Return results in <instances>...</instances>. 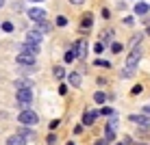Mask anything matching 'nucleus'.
<instances>
[{
    "label": "nucleus",
    "instance_id": "nucleus-15",
    "mask_svg": "<svg viewBox=\"0 0 150 145\" xmlns=\"http://www.w3.org/2000/svg\"><path fill=\"white\" fill-rule=\"evenodd\" d=\"M148 9H150V7H148L146 2H137V4H135V13H137V15H146Z\"/></svg>",
    "mask_w": 150,
    "mask_h": 145
},
{
    "label": "nucleus",
    "instance_id": "nucleus-14",
    "mask_svg": "<svg viewBox=\"0 0 150 145\" xmlns=\"http://www.w3.org/2000/svg\"><path fill=\"white\" fill-rule=\"evenodd\" d=\"M96 121V113H85L83 115V126H94Z\"/></svg>",
    "mask_w": 150,
    "mask_h": 145
},
{
    "label": "nucleus",
    "instance_id": "nucleus-31",
    "mask_svg": "<svg viewBox=\"0 0 150 145\" xmlns=\"http://www.w3.org/2000/svg\"><path fill=\"white\" fill-rule=\"evenodd\" d=\"M70 2H72V4H83L85 0H70Z\"/></svg>",
    "mask_w": 150,
    "mask_h": 145
},
{
    "label": "nucleus",
    "instance_id": "nucleus-24",
    "mask_svg": "<svg viewBox=\"0 0 150 145\" xmlns=\"http://www.w3.org/2000/svg\"><path fill=\"white\" fill-rule=\"evenodd\" d=\"M65 24H68V20H65L63 15H59V18H57V26H65Z\"/></svg>",
    "mask_w": 150,
    "mask_h": 145
},
{
    "label": "nucleus",
    "instance_id": "nucleus-25",
    "mask_svg": "<svg viewBox=\"0 0 150 145\" xmlns=\"http://www.w3.org/2000/svg\"><path fill=\"white\" fill-rule=\"evenodd\" d=\"M111 50H113V52H122V43H111Z\"/></svg>",
    "mask_w": 150,
    "mask_h": 145
},
{
    "label": "nucleus",
    "instance_id": "nucleus-29",
    "mask_svg": "<svg viewBox=\"0 0 150 145\" xmlns=\"http://www.w3.org/2000/svg\"><path fill=\"white\" fill-rule=\"evenodd\" d=\"M59 93H61V95H65V93H68V87L61 85V87H59Z\"/></svg>",
    "mask_w": 150,
    "mask_h": 145
},
{
    "label": "nucleus",
    "instance_id": "nucleus-1",
    "mask_svg": "<svg viewBox=\"0 0 150 145\" xmlns=\"http://www.w3.org/2000/svg\"><path fill=\"white\" fill-rule=\"evenodd\" d=\"M18 119H20L22 126H37L39 123V115L35 111H30V108H24V111L18 115Z\"/></svg>",
    "mask_w": 150,
    "mask_h": 145
},
{
    "label": "nucleus",
    "instance_id": "nucleus-16",
    "mask_svg": "<svg viewBox=\"0 0 150 145\" xmlns=\"http://www.w3.org/2000/svg\"><path fill=\"white\" fill-rule=\"evenodd\" d=\"M7 145H24V139L20 134H13V137L7 139Z\"/></svg>",
    "mask_w": 150,
    "mask_h": 145
},
{
    "label": "nucleus",
    "instance_id": "nucleus-27",
    "mask_svg": "<svg viewBox=\"0 0 150 145\" xmlns=\"http://www.w3.org/2000/svg\"><path fill=\"white\" fill-rule=\"evenodd\" d=\"M46 143H48V145H54V143H57V137H54V134H50V137L46 139Z\"/></svg>",
    "mask_w": 150,
    "mask_h": 145
},
{
    "label": "nucleus",
    "instance_id": "nucleus-32",
    "mask_svg": "<svg viewBox=\"0 0 150 145\" xmlns=\"http://www.w3.org/2000/svg\"><path fill=\"white\" fill-rule=\"evenodd\" d=\"M144 113H146V115H150V104H148V106H144Z\"/></svg>",
    "mask_w": 150,
    "mask_h": 145
},
{
    "label": "nucleus",
    "instance_id": "nucleus-28",
    "mask_svg": "<svg viewBox=\"0 0 150 145\" xmlns=\"http://www.w3.org/2000/svg\"><path fill=\"white\" fill-rule=\"evenodd\" d=\"M100 115H113V111H111V108H100Z\"/></svg>",
    "mask_w": 150,
    "mask_h": 145
},
{
    "label": "nucleus",
    "instance_id": "nucleus-18",
    "mask_svg": "<svg viewBox=\"0 0 150 145\" xmlns=\"http://www.w3.org/2000/svg\"><path fill=\"white\" fill-rule=\"evenodd\" d=\"M94 100L98 102V104H105L107 95H105V93H102V91H96V93H94Z\"/></svg>",
    "mask_w": 150,
    "mask_h": 145
},
{
    "label": "nucleus",
    "instance_id": "nucleus-20",
    "mask_svg": "<svg viewBox=\"0 0 150 145\" xmlns=\"http://www.w3.org/2000/svg\"><path fill=\"white\" fill-rule=\"evenodd\" d=\"M100 37H102V41H105V43H107V41H109V39L113 37V30H107V33H102Z\"/></svg>",
    "mask_w": 150,
    "mask_h": 145
},
{
    "label": "nucleus",
    "instance_id": "nucleus-33",
    "mask_svg": "<svg viewBox=\"0 0 150 145\" xmlns=\"http://www.w3.org/2000/svg\"><path fill=\"white\" fill-rule=\"evenodd\" d=\"M30 2H41V0H30Z\"/></svg>",
    "mask_w": 150,
    "mask_h": 145
},
{
    "label": "nucleus",
    "instance_id": "nucleus-9",
    "mask_svg": "<svg viewBox=\"0 0 150 145\" xmlns=\"http://www.w3.org/2000/svg\"><path fill=\"white\" fill-rule=\"evenodd\" d=\"M18 134L24 139V141H33V139H35V130H28L26 126H24V128H20V132H18Z\"/></svg>",
    "mask_w": 150,
    "mask_h": 145
},
{
    "label": "nucleus",
    "instance_id": "nucleus-17",
    "mask_svg": "<svg viewBox=\"0 0 150 145\" xmlns=\"http://www.w3.org/2000/svg\"><path fill=\"white\" fill-rule=\"evenodd\" d=\"M74 59H76V52H74V50H72V48H70V50H68V52H65V54H63V61H65V63H72V61H74Z\"/></svg>",
    "mask_w": 150,
    "mask_h": 145
},
{
    "label": "nucleus",
    "instance_id": "nucleus-3",
    "mask_svg": "<svg viewBox=\"0 0 150 145\" xmlns=\"http://www.w3.org/2000/svg\"><path fill=\"white\" fill-rule=\"evenodd\" d=\"M18 63H20V65H24V67H35V54L20 52V54H18Z\"/></svg>",
    "mask_w": 150,
    "mask_h": 145
},
{
    "label": "nucleus",
    "instance_id": "nucleus-36",
    "mask_svg": "<svg viewBox=\"0 0 150 145\" xmlns=\"http://www.w3.org/2000/svg\"><path fill=\"white\" fill-rule=\"evenodd\" d=\"M117 145H124V143H117Z\"/></svg>",
    "mask_w": 150,
    "mask_h": 145
},
{
    "label": "nucleus",
    "instance_id": "nucleus-26",
    "mask_svg": "<svg viewBox=\"0 0 150 145\" xmlns=\"http://www.w3.org/2000/svg\"><path fill=\"white\" fill-rule=\"evenodd\" d=\"M96 65H98V67H109L111 63H109V61H102V59H98V61H96Z\"/></svg>",
    "mask_w": 150,
    "mask_h": 145
},
{
    "label": "nucleus",
    "instance_id": "nucleus-12",
    "mask_svg": "<svg viewBox=\"0 0 150 145\" xmlns=\"http://www.w3.org/2000/svg\"><path fill=\"white\" fill-rule=\"evenodd\" d=\"M35 26H37V33H41V35L50 30V24L46 22V20H39V22H35Z\"/></svg>",
    "mask_w": 150,
    "mask_h": 145
},
{
    "label": "nucleus",
    "instance_id": "nucleus-13",
    "mask_svg": "<svg viewBox=\"0 0 150 145\" xmlns=\"http://www.w3.org/2000/svg\"><path fill=\"white\" fill-rule=\"evenodd\" d=\"M68 78H70V85H72V87H81V82H83L79 71H72V74L68 76Z\"/></svg>",
    "mask_w": 150,
    "mask_h": 145
},
{
    "label": "nucleus",
    "instance_id": "nucleus-8",
    "mask_svg": "<svg viewBox=\"0 0 150 145\" xmlns=\"http://www.w3.org/2000/svg\"><path fill=\"white\" fill-rule=\"evenodd\" d=\"M72 50H74L76 56H81V59H85V56H87V46H85V41H79Z\"/></svg>",
    "mask_w": 150,
    "mask_h": 145
},
{
    "label": "nucleus",
    "instance_id": "nucleus-23",
    "mask_svg": "<svg viewBox=\"0 0 150 145\" xmlns=\"http://www.w3.org/2000/svg\"><path fill=\"white\" fill-rule=\"evenodd\" d=\"M142 91H144V87H142V85H135V87H133V91H131V93H133V95H139Z\"/></svg>",
    "mask_w": 150,
    "mask_h": 145
},
{
    "label": "nucleus",
    "instance_id": "nucleus-4",
    "mask_svg": "<svg viewBox=\"0 0 150 145\" xmlns=\"http://www.w3.org/2000/svg\"><path fill=\"white\" fill-rule=\"evenodd\" d=\"M26 15H28L30 20H33V22L46 20V11H44V9H39V7H33V9H28V11H26Z\"/></svg>",
    "mask_w": 150,
    "mask_h": 145
},
{
    "label": "nucleus",
    "instance_id": "nucleus-5",
    "mask_svg": "<svg viewBox=\"0 0 150 145\" xmlns=\"http://www.w3.org/2000/svg\"><path fill=\"white\" fill-rule=\"evenodd\" d=\"M26 43L39 46L41 43V33H37V30H28V33H26Z\"/></svg>",
    "mask_w": 150,
    "mask_h": 145
},
{
    "label": "nucleus",
    "instance_id": "nucleus-7",
    "mask_svg": "<svg viewBox=\"0 0 150 145\" xmlns=\"http://www.w3.org/2000/svg\"><path fill=\"white\" fill-rule=\"evenodd\" d=\"M20 52H28V54H35V56H37V54H39V46H35V43H26V41H24L22 48H20Z\"/></svg>",
    "mask_w": 150,
    "mask_h": 145
},
{
    "label": "nucleus",
    "instance_id": "nucleus-22",
    "mask_svg": "<svg viewBox=\"0 0 150 145\" xmlns=\"http://www.w3.org/2000/svg\"><path fill=\"white\" fill-rule=\"evenodd\" d=\"M102 50H105V43H102V41H100V43H96V46H94V52H96V54H100Z\"/></svg>",
    "mask_w": 150,
    "mask_h": 145
},
{
    "label": "nucleus",
    "instance_id": "nucleus-34",
    "mask_svg": "<svg viewBox=\"0 0 150 145\" xmlns=\"http://www.w3.org/2000/svg\"><path fill=\"white\" fill-rule=\"evenodd\" d=\"M2 4H4V0H0V7H2Z\"/></svg>",
    "mask_w": 150,
    "mask_h": 145
},
{
    "label": "nucleus",
    "instance_id": "nucleus-21",
    "mask_svg": "<svg viewBox=\"0 0 150 145\" xmlns=\"http://www.w3.org/2000/svg\"><path fill=\"white\" fill-rule=\"evenodd\" d=\"M2 30H4V33H11V30H13V24H11V22H4V24H2Z\"/></svg>",
    "mask_w": 150,
    "mask_h": 145
},
{
    "label": "nucleus",
    "instance_id": "nucleus-6",
    "mask_svg": "<svg viewBox=\"0 0 150 145\" xmlns=\"http://www.w3.org/2000/svg\"><path fill=\"white\" fill-rule=\"evenodd\" d=\"M131 121L139 123V126H144V128H150V117H146V115H131Z\"/></svg>",
    "mask_w": 150,
    "mask_h": 145
},
{
    "label": "nucleus",
    "instance_id": "nucleus-19",
    "mask_svg": "<svg viewBox=\"0 0 150 145\" xmlns=\"http://www.w3.org/2000/svg\"><path fill=\"white\" fill-rule=\"evenodd\" d=\"M54 76H57V78H63V76H65V69H63V67H54Z\"/></svg>",
    "mask_w": 150,
    "mask_h": 145
},
{
    "label": "nucleus",
    "instance_id": "nucleus-30",
    "mask_svg": "<svg viewBox=\"0 0 150 145\" xmlns=\"http://www.w3.org/2000/svg\"><path fill=\"white\" fill-rule=\"evenodd\" d=\"M94 145H109V141H107V139H100V141H96Z\"/></svg>",
    "mask_w": 150,
    "mask_h": 145
},
{
    "label": "nucleus",
    "instance_id": "nucleus-2",
    "mask_svg": "<svg viewBox=\"0 0 150 145\" xmlns=\"http://www.w3.org/2000/svg\"><path fill=\"white\" fill-rule=\"evenodd\" d=\"M15 100H18L20 108H28L30 102H33V89H18V93H15Z\"/></svg>",
    "mask_w": 150,
    "mask_h": 145
},
{
    "label": "nucleus",
    "instance_id": "nucleus-11",
    "mask_svg": "<svg viewBox=\"0 0 150 145\" xmlns=\"http://www.w3.org/2000/svg\"><path fill=\"white\" fill-rule=\"evenodd\" d=\"M91 24H94V15L87 13L85 18H83V22H81V28H83V30H89V28H91Z\"/></svg>",
    "mask_w": 150,
    "mask_h": 145
},
{
    "label": "nucleus",
    "instance_id": "nucleus-10",
    "mask_svg": "<svg viewBox=\"0 0 150 145\" xmlns=\"http://www.w3.org/2000/svg\"><path fill=\"white\" fill-rule=\"evenodd\" d=\"M15 89H33V82L26 78H20V80H15Z\"/></svg>",
    "mask_w": 150,
    "mask_h": 145
},
{
    "label": "nucleus",
    "instance_id": "nucleus-35",
    "mask_svg": "<svg viewBox=\"0 0 150 145\" xmlns=\"http://www.w3.org/2000/svg\"><path fill=\"white\" fill-rule=\"evenodd\" d=\"M68 145H74V143H68Z\"/></svg>",
    "mask_w": 150,
    "mask_h": 145
}]
</instances>
